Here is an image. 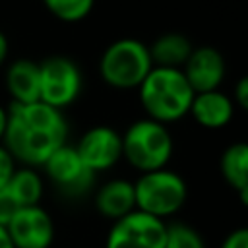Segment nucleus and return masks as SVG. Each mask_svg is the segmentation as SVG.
I'll use <instances>...</instances> for the list:
<instances>
[{
    "label": "nucleus",
    "instance_id": "obj_17",
    "mask_svg": "<svg viewBox=\"0 0 248 248\" xmlns=\"http://www.w3.org/2000/svg\"><path fill=\"white\" fill-rule=\"evenodd\" d=\"M4 188L12 196V200L17 203V207H27V205L41 203L45 194V180L35 167L23 165L14 170V174L10 176Z\"/></svg>",
    "mask_w": 248,
    "mask_h": 248
},
{
    "label": "nucleus",
    "instance_id": "obj_2",
    "mask_svg": "<svg viewBox=\"0 0 248 248\" xmlns=\"http://www.w3.org/2000/svg\"><path fill=\"white\" fill-rule=\"evenodd\" d=\"M138 95L147 118L169 126L188 114L194 89L180 68L153 66L138 85Z\"/></svg>",
    "mask_w": 248,
    "mask_h": 248
},
{
    "label": "nucleus",
    "instance_id": "obj_18",
    "mask_svg": "<svg viewBox=\"0 0 248 248\" xmlns=\"http://www.w3.org/2000/svg\"><path fill=\"white\" fill-rule=\"evenodd\" d=\"M43 4L56 19L64 23H76L91 14L95 0H43Z\"/></svg>",
    "mask_w": 248,
    "mask_h": 248
},
{
    "label": "nucleus",
    "instance_id": "obj_15",
    "mask_svg": "<svg viewBox=\"0 0 248 248\" xmlns=\"http://www.w3.org/2000/svg\"><path fill=\"white\" fill-rule=\"evenodd\" d=\"M149 56L153 66H163V68H182L184 62L188 60L194 45L192 41L176 31H169L159 35L151 45H147Z\"/></svg>",
    "mask_w": 248,
    "mask_h": 248
},
{
    "label": "nucleus",
    "instance_id": "obj_23",
    "mask_svg": "<svg viewBox=\"0 0 248 248\" xmlns=\"http://www.w3.org/2000/svg\"><path fill=\"white\" fill-rule=\"evenodd\" d=\"M234 107L246 110L248 108V78H240L238 83L234 85Z\"/></svg>",
    "mask_w": 248,
    "mask_h": 248
},
{
    "label": "nucleus",
    "instance_id": "obj_24",
    "mask_svg": "<svg viewBox=\"0 0 248 248\" xmlns=\"http://www.w3.org/2000/svg\"><path fill=\"white\" fill-rule=\"evenodd\" d=\"M8 52H10V43H8V37L4 35V31H0V66L6 62Z\"/></svg>",
    "mask_w": 248,
    "mask_h": 248
},
{
    "label": "nucleus",
    "instance_id": "obj_3",
    "mask_svg": "<svg viewBox=\"0 0 248 248\" xmlns=\"http://www.w3.org/2000/svg\"><path fill=\"white\" fill-rule=\"evenodd\" d=\"M172 151L174 140L169 126L153 118L134 120L122 134V159L140 172L167 167Z\"/></svg>",
    "mask_w": 248,
    "mask_h": 248
},
{
    "label": "nucleus",
    "instance_id": "obj_5",
    "mask_svg": "<svg viewBox=\"0 0 248 248\" xmlns=\"http://www.w3.org/2000/svg\"><path fill=\"white\" fill-rule=\"evenodd\" d=\"M134 194L136 209L165 221L184 207L188 200V184L178 172L163 167L157 170L140 172L138 180L134 182Z\"/></svg>",
    "mask_w": 248,
    "mask_h": 248
},
{
    "label": "nucleus",
    "instance_id": "obj_22",
    "mask_svg": "<svg viewBox=\"0 0 248 248\" xmlns=\"http://www.w3.org/2000/svg\"><path fill=\"white\" fill-rule=\"evenodd\" d=\"M17 203L12 200V196L6 192V188L0 190V225L6 227V223L12 219V215L17 211Z\"/></svg>",
    "mask_w": 248,
    "mask_h": 248
},
{
    "label": "nucleus",
    "instance_id": "obj_9",
    "mask_svg": "<svg viewBox=\"0 0 248 248\" xmlns=\"http://www.w3.org/2000/svg\"><path fill=\"white\" fill-rule=\"evenodd\" d=\"M6 231L14 248H50L56 236L54 221L41 203L19 207L6 223Z\"/></svg>",
    "mask_w": 248,
    "mask_h": 248
},
{
    "label": "nucleus",
    "instance_id": "obj_20",
    "mask_svg": "<svg viewBox=\"0 0 248 248\" xmlns=\"http://www.w3.org/2000/svg\"><path fill=\"white\" fill-rule=\"evenodd\" d=\"M16 169H17L16 167V159L4 147V143H0V190L8 184V180H10V176L14 174Z\"/></svg>",
    "mask_w": 248,
    "mask_h": 248
},
{
    "label": "nucleus",
    "instance_id": "obj_12",
    "mask_svg": "<svg viewBox=\"0 0 248 248\" xmlns=\"http://www.w3.org/2000/svg\"><path fill=\"white\" fill-rule=\"evenodd\" d=\"M188 114L202 128L221 130L232 120L234 103L227 93H223L219 89L202 91V93H194V99L190 103Z\"/></svg>",
    "mask_w": 248,
    "mask_h": 248
},
{
    "label": "nucleus",
    "instance_id": "obj_21",
    "mask_svg": "<svg viewBox=\"0 0 248 248\" xmlns=\"http://www.w3.org/2000/svg\"><path fill=\"white\" fill-rule=\"evenodd\" d=\"M221 248H248V229L246 227H238V229L231 231L223 238Z\"/></svg>",
    "mask_w": 248,
    "mask_h": 248
},
{
    "label": "nucleus",
    "instance_id": "obj_1",
    "mask_svg": "<svg viewBox=\"0 0 248 248\" xmlns=\"http://www.w3.org/2000/svg\"><path fill=\"white\" fill-rule=\"evenodd\" d=\"M68 140V124L62 110L43 103H10L4 132V147L16 163L43 167L45 161Z\"/></svg>",
    "mask_w": 248,
    "mask_h": 248
},
{
    "label": "nucleus",
    "instance_id": "obj_25",
    "mask_svg": "<svg viewBox=\"0 0 248 248\" xmlns=\"http://www.w3.org/2000/svg\"><path fill=\"white\" fill-rule=\"evenodd\" d=\"M0 248H14V244L10 240V234H8L4 225H0Z\"/></svg>",
    "mask_w": 248,
    "mask_h": 248
},
{
    "label": "nucleus",
    "instance_id": "obj_4",
    "mask_svg": "<svg viewBox=\"0 0 248 248\" xmlns=\"http://www.w3.org/2000/svg\"><path fill=\"white\" fill-rule=\"evenodd\" d=\"M153 68L145 43L124 37L110 43L99 58L101 79L114 89H138L147 72Z\"/></svg>",
    "mask_w": 248,
    "mask_h": 248
},
{
    "label": "nucleus",
    "instance_id": "obj_6",
    "mask_svg": "<svg viewBox=\"0 0 248 248\" xmlns=\"http://www.w3.org/2000/svg\"><path fill=\"white\" fill-rule=\"evenodd\" d=\"M81 85V70L72 58L54 54L39 62V101L62 110L76 103Z\"/></svg>",
    "mask_w": 248,
    "mask_h": 248
},
{
    "label": "nucleus",
    "instance_id": "obj_14",
    "mask_svg": "<svg viewBox=\"0 0 248 248\" xmlns=\"http://www.w3.org/2000/svg\"><path fill=\"white\" fill-rule=\"evenodd\" d=\"M4 83L12 103L39 101V64L29 58L14 60L6 70Z\"/></svg>",
    "mask_w": 248,
    "mask_h": 248
},
{
    "label": "nucleus",
    "instance_id": "obj_7",
    "mask_svg": "<svg viewBox=\"0 0 248 248\" xmlns=\"http://www.w3.org/2000/svg\"><path fill=\"white\" fill-rule=\"evenodd\" d=\"M48 182L68 198L87 196L95 186V172L81 161L74 145H60L43 165Z\"/></svg>",
    "mask_w": 248,
    "mask_h": 248
},
{
    "label": "nucleus",
    "instance_id": "obj_16",
    "mask_svg": "<svg viewBox=\"0 0 248 248\" xmlns=\"http://www.w3.org/2000/svg\"><path fill=\"white\" fill-rule=\"evenodd\" d=\"M221 174L225 182L240 196L242 203L248 198V145L244 141L231 143L221 155Z\"/></svg>",
    "mask_w": 248,
    "mask_h": 248
},
{
    "label": "nucleus",
    "instance_id": "obj_11",
    "mask_svg": "<svg viewBox=\"0 0 248 248\" xmlns=\"http://www.w3.org/2000/svg\"><path fill=\"white\" fill-rule=\"evenodd\" d=\"M180 70L194 93L219 89L227 72L223 54L213 46H194Z\"/></svg>",
    "mask_w": 248,
    "mask_h": 248
},
{
    "label": "nucleus",
    "instance_id": "obj_19",
    "mask_svg": "<svg viewBox=\"0 0 248 248\" xmlns=\"http://www.w3.org/2000/svg\"><path fill=\"white\" fill-rule=\"evenodd\" d=\"M165 248H207V246L198 229H194L188 223L174 221V223H167Z\"/></svg>",
    "mask_w": 248,
    "mask_h": 248
},
{
    "label": "nucleus",
    "instance_id": "obj_10",
    "mask_svg": "<svg viewBox=\"0 0 248 248\" xmlns=\"http://www.w3.org/2000/svg\"><path fill=\"white\" fill-rule=\"evenodd\" d=\"M81 161L97 174L112 169L122 159V134L110 126H93L74 145Z\"/></svg>",
    "mask_w": 248,
    "mask_h": 248
},
{
    "label": "nucleus",
    "instance_id": "obj_13",
    "mask_svg": "<svg viewBox=\"0 0 248 248\" xmlns=\"http://www.w3.org/2000/svg\"><path fill=\"white\" fill-rule=\"evenodd\" d=\"M95 209L101 217L116 221L136 209L134 182L126 178H110L95 190Z\"/></svg>",
    "mask_w": 248,
    "mask_h": 248
},
{
    "label": "nucleus",
    "instance_id": "obj_8",
    "mask_svg": "<svg viewBox=\"0 0 248 248\" xmlns=\"http://www.w3.org/2000/svg\"><path fill=\"white\" fill-rule=\"evenodd\" d=\"M167 223L140 209L112 221L105 248H165Z\"/></svg>",
    "mask_w": 248,
    "mask_h": 248
},
{
    "label": "nucleus",
    "instance_id": "obj_26",
    "mask_svg": "<svg viewBox=\"0 0 248 248\" xmlns=\"http://www.w3.org/2000/svg\"><path fill=\"white\" fill-rule=\"evenodd\" d=\"M6 122H8V108H4L0 105V141H2L4 132H6Z\"/></svg>",
    "mask_w": 248,
    "mask_h": 248
}]
</instances>
